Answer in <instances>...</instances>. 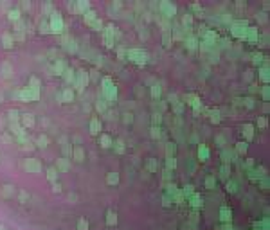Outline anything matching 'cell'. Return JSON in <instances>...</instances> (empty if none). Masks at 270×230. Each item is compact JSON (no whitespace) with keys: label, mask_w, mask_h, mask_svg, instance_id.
<instances>
[{"label":"cell","mask_w":270,"mask_h":230,"mask_svg":"<svg viewBox=\"0 0 270 230\" xmlns=\"http://www.w3.org/2000/svg\"><path fill=\"white\" fill-rule=\"evenodd\" d=\"M184 41H186V47H187L189 50H196V49H198V38H196L195 34L187 36V38H186Z\"/></svg>","instance_id":"10"},{"label":"cell","mask_w":270,"mask_h":230,"mask_svg":"<svg viewBox=\"0 0 270 230\" xmlns=\"http://www.w3.org/2000/svg\"><path fill=\"white\" fill-rule=\"evenodd\" d=\"M96 108H97L99 112H105V108H106V104H105V101H99V103L96 104Z\"/></svg>","instance_id":"51"},{"label":"cell","mask_w":270,"mask_h":230,"mask_svg":"<svg viewBox=\"0 0 270 230\" xmlns=\"http://www.w3.org/2000/svg\"><path fill=\"white\" fill-rule=\"evenodd\" d=\"M162 205H164V207H171V205H173V198L168 196V194H164V196H162Z\"/></svg>","instance_id":"36"},{"label":"cell","mask_w":270,"mask_h":230,"mask_svg":"<svg viewBox=\"0 0 270 230\" xmlns=\"http://www.w3.org/2000/svg\"><path fill=\"white\" fill-rule=\"evenodd\" d=\"M243 77H245V79H247V81H250V79H252V72H250V70H247V72H245V76H243Z\"/></svg>","instance_id":"59"},{"label":"cell","mask_w":270,"mask_h":230,"mask_svg":"<svg viewBox=\"0 0 270 230\" xmlns=\"http://www.w3.org/2000/svg\"><path fill=\"white\" fill-rule=\"evenodd\" d=\"M63 67H65V65H63L61 61H59V63H56V72H58V74H61V70H63Z\"/></svg>","instance_id":"54"},{"label":"cell","mask_w":270,"mask_h":230,"mask_svg":"<svg viewBox=\"0 0 270 230\" xmlns=\"http://www.w3.org/2000/svg\"><path fill=\"white\" fill-rule=\"evenodd\" d=\"M74 155H76V158H77L79 162L83 160V149H81V148H76V149H74Z\"/></svg>","instance_id":"46"},{"label":"cell","mask_w":270,"mask_h":230,"mask_svg":"<svg viewBox=\"0 0 270 230\" xmlns=\"http://www.w3.org/2000/svg\"><path fill=\"white\" fill-rule=\"evenodd\" d=\"M220 157H222L223 164H227V166H229L231 162H236V160H238V153H236L234 149H231V148H223Z\"/></svg>","instance_id":"4"},{"label":"cell","mask_w":270,"mask_h":230,"mask_svg":"<svg viewBox=\"0 0 270 230\" xmlns=\"http://www.w3.org/2000/svg\"><path fill=\"white\" fill-rule=\"evenodd\" d=\"M20 18V11H9V20H18Z\"/></svg>","instance_id":"49"},{"label":"cell","mask_w":270,"mask_h":230,"mask_svg":"<svg viewBox=\"0 0 270 230\" xmlns=\"http://www.w3.org/2000/svg\"><path fill=\"white\" fill-rule=\"evenodd\" d=\"M106 218H108V220H106V223H108V225H115V223H117V214H115V212H112V211H110V212L106 214Z\"/></svg>","instance_id":"29"},{"label":"cell","mask_w":270,"mask_h":230,"mask_svg":"<svg viewBox=\"0 0 270 230\" xmlns=\"http://www.w3.org/2000/svg\"><path fill=\"white\" fill-rule=\"evenodd\" d=\"M231 175H232V171H231V166L223 164V166L220 167V180L227 182V180H231Z\"/></svg>","instance_id":"11"},{"label":"cell","mask_w":270,"mask_h":230,"mask_svg":"<svg viewBox=\"0 0 270 230\" xmlns=\"http://www.w3.org/2000/svg\"><path fill=\"white\" fill-rule=\"evenodd\" d=\"M32 122H34L32 115H31V113H25V115H23V124H25V126H31Z\"/></svg>","instance_id":"42"},{"label":"cell","mask_w":270,"mask_h":230,"mask_svg":"<svg viewBox=\"0 0 270 230\" xmlns=\"http://www.w3.org/2000/svg\"><path fill=\"white\" fill-rule=\"evenodd\" d=\"M245 40L247 41H259V31L256 27H247L245 31Z\"/></svg>","instance_id":"8"},{"label":"cell","mask_w":270,"mask_h":230,"mask_svg":"<svg viewBox=\"0 0 270 230\" xmlns=\"http://www.w3.org/2000/svg\"><path fill=\"white\" fill-rule=\"evenodd\" d=\"M258 77L263 81V83H268V67L265 65V67H259V70H258Z\"/></svg>","instance_id":"16"},{"label":"cell","mask_w":270,"mask_h":230,"mask_svg":"<svg viewBox=\"0 0 270 230\" xmlns=\"http://www.w3.org/2000/svg\"><path fill=\"white\" fill-rule=\"evenodd\" d=\"M225 189H227V193H231V194H236V193H238V182H236L234 178L227 180V182H225Z\"/></svg>","instance_id":"12"},{"label":"cell","mask_w":270,"mask_h":230,"mask_svg":"<svg viewBox=\"0 0 270 230\" xmlns=\"http://www.w3.org/2000/svg\"><path fill=\"white\" fill-rule=\"evenodd\" d=\"M101 144H103V148H110L112 139H110V137H106V135H103V137H101Z\"/></svg>","instance_id":"43"},{"label":"cell","mask_w":270,"mask_h":230,"mask_svg":"<svg viewBox=\"0 0 270 230\" xmlns=\"http://www.w3.org/2000/svg\"><path fill=\"white\" fill-rule=\"evenodd\" d=\"M256 167V164H254V158H247L245 160V169L249 171V169H254Z\"/></svg>","instance_id":"44"},{"label":"cell","mask_w":270,"mask_h":230,"mask_svg":"<svg viewBox=\"0 0 270 230\" xmlns=\"http://www.w3.org/2000/svg\"><path fill=\"white\" fill-rule=\"evenodd\" d=\"M162 41H164V47H166V49H169V47H171V32H169V31H168V32H164Z\"/></svg>","instance_id":"30"},{"label":"cell","mask_w":270,"mask_h":230,"mask_svg":"<svg viewBox=\"0 0 270 230\" xmlns=\"http://www.w3.org/2000/svg\"><path fill=\"white\" fill-rule=\"evenodd\" d=\"M4 40H5V47H11V38H9V34H5Z\"/></svg>","instance_id":"57"},{"label":"cell","mask_w":270,"mask_h":230,"mask_svg":"<svg viewBox=\"0 0 270 230\" xmlns=\"http://www.w3.org/2000/svg\"><path fill=\"white\" fill-rule=\"evenodd\" d=\"M259 92H261V97H263L265 101H268V97H270V90H268V86H263V88H259Z\"/></svg>","instance_id":"41"},{"label":"cell","mask_w":270,"mask_h":230,"mask_svg":"<svg viewBox=\"0 0 270 230\" xmlns=\"http://www.w3.org/2000/svg\"><path fill=\"white\" fill-rule=\"evenodd\" d=\"M168 101H169V104L173 106V112H175V113H178V115H180V113L184 112V103H180V99H178L175 94H169Z\"/></svg>","instance_id":"5"},{"label":"cell","mask_w":270,"mask_h":230,"mask_svg":"<svg viewBox=\"0 0 270 230\" xmlns=\"http://www.w3.org/2000/svg\"><path fill=\"white\" fill-rule=\"evenodd\" d=\"M196 140H198V135H196V133H193V135H191V142H196Z\"/></svg>","instance_id":"61"},{"label":"cell","mask_w":270,"mask_h":230,"mask_svg":"<svg viewBox=\"0 0 270 230\" xmlns=\"http://www.w3.org/2000/svg\"><path fill=\"white\" fill-rule=\"evenodd\" d=\"M58 167H59L61 171H67V169H68V162H67V158H61V160H58Z\"/></svg>","instance_id":"39"},{"label":"cell","mask_w":270,"mask_h":230,"mask_svg":"<svg viewBox=\"0 0 270 230\" xmlns=\"http://www.w3.org/2000/svg\"><path fill=\"white\" fill-rule=\"evenodd\" d=\"M49 180H56V169H49Z\"/></svg>","instance_id":"53"},{"label":"cell","mask_w":270,"mask_h":230,"mask_svg":"<svg viewBox=\"0 0 270 230\" xmlns=\"http://www.w3.org/2000/svg\"><path fill=\"white\" fill-rule=\"evenodd\" d=\"M151 122H153V126H159V124L162 122V113H157V112H155V113L151 115Z\"/></svg>","instance_id":"31"},{"label":"cell","mask_w":270,"mask_h":230,"mask_svg":"<svg viewBox=\"0 0 270 230\" xmlns=\"http://www.w3.org/2000/svg\"><path fill=\"white\" fill-rule=\"evenodd\" d=\"M258 184H259V187H261L263 191H268V175L261 176V178L258 180Z\"/></svg>","instance_id":"27"},{"label":"cell","mask_w":270,"mask_h":230,"mask_svg":"<svg viewBox=\"0 0 270 230\" xmlns=\"http://www.w3.org/2000/svg\"><path fill=\"white\" fill-rule=\"evenodd\" d=\"M191 9H193V11H196L198 14H202V7H200V4H198V2H193V4H191Z\"/></svg>","instance_id":"48"},{"label":"cell","mask_w":270,"mask_h":230,"mask_svg":"<svg viewBox=\"0 0 270 230\" xmlns=\"http://www.w3.org/2000/svg\"><path fill=\"white\" fill-rule=\"evenodd\" d=\"M59 189H61V185H59V184H56V185H54V189H52V191H54V193H58V191H59Z\"/></svg>","instance_id":"62"},{"label":"cell","mask_w":270,"mask_h":230,"mask_svg":"<svg viewBox=\"0 0 270 230\" xmlns=\"http://www.w3.org/2000/svg\"><path fill=\"white\" fill-rule=\"evenodd\" d=\"M90 128H92V133L96 135V133H99V121L97 119H94L92 122H90Z\"/></svg>","instance_id":"37"},{"label":"cell","mask_w":270,"mask_h":230,"mask_svg":"<svg viewBox=\"0 0 270 230\" xmlns=\"http://www.w3.org/2000/svg\"><path fill=\"white\" fill-rule=\"evenodd\" d=\"M214 142H216L218 146H222V148H225V144H227V139H225L223 135H216V137H214Z\"/></svg>","instance_id":"32"},{"label":"cell","mask_w":270,"mask_h":230,"mask_svg":"<svg viewBox=\"0 0 270 230\" xmlns=\"http://www.w3.org/2000/svg\"><path fill=\"white\" fill-rule=\"evenodd\" d=\"M258 92H259L258 85H250V94H258Z\"/></svg>","instance_id":"56"},{"label":"cell","mask_w":270,"mask_h":230,"mask_svg":"<svg viewBox=\"0 0 270 230\" xmlns=\"http://www.w3.org/2000/svg\"><path fill=\"white\" fill-rule=\"evenodd\" d=\"M117 182H119V176H117V173H110V175H108V184L115 185Z\"/></svg>","instance_id":"40"},{"label":"cell","mask_w":270,"mask_h":230,"mask_svg":"<svg viewBox=\"0 0 270 230\" xmlns=\"http://www.w3.org/2000/svg\"><path fill=\"white\" fill-rule=\"evenodd\" d=\"M47 142H49V140H47V137H43V135H41V137H40V139H38V144H40V146H41V148H43V146H45V144H47Z\"/></svg>","instance_id":"52"},{"label":"cell","mask_w":270,"mask_h":230,"mask_svg":"<svg viewBox=\"0 0 270 230\" xmlns=\"http://www.w3.org/2000/svg\"><path fill=\"white\" fill-rule=\"evenodd\" d=\"M65 74H67V76H65L67 79H74V72H72V70H67Z\"/></svg>","instance_id":"58"},{"label":"cell","mask_w":270,"mask_h":230,"mask_svg":"<svg viewBox=\"0 0 270 230\" xmlns=\"http://www.w3.org/2000/svg\"><path fill=\"white\" fill-rule=\"evenodd\" d=\"M166 155L168 157H175L177 155V144L175 142H168L166 144Z\"/></svg>","instance_id":"21"},{"label":"cell","mask_w":270,"mask_h":230,"mask_svg":"<svg viewBox=\"0 0 270 230\" xmlns=\"http://www.w3.org/2000/svg\"><path fill=\"white\" fill-rule=\"evenodd\" d=\"M243 106H247L249 110H252V108L256 106V103H254V97H250V95L243 97Z\"/></svg>","instance_id":"26"},{"label":"cell","mask_w":270,"mask_h":230,"mask_svg":"<svg viewBox=\"0 0 270 230\" xmlns=\"http://www.w3.org/2000/svg\"><path fill=\"white\" fill-rule=\"evenodd\" d=\"M218 218H220V221H222V223H231V220H232V209H231V207H227V205L220 207Z\"/></svg>","instance_id":"6"},{"label":"cell","mask_w":270,"mask_h":230,"mask_svg":"<svg viewBox=\"0 0 270 230\" xmlns=\"http://www.w3.org/2000/svg\"><path fill=\"white\" fill-rule=\"evenodd\" d=\"M247 20H236L232 22V27H231V34L236 36V38H241L245 40V31H247Z\"/></svg>","instance_id":"1"},{"label":"cell","mask_w":270,"mask_h":230,"mask_svg":"<svg viewBox=\"0 0 270 230\" xmlns=\"http://www.w3.org/2000/svg\"><path fill=\"white\" fill-rule=\"evenodd\" d=\"M160 131H162V130H160V126H153V128H151V137H153V139H159V137L162 135Z\"/></svg>","instance_id":"38"},{"label":"cell","mask_w":270,"mask_h":230,"mask_svg":"<svg viewBox=\"0 0 270 230\" xmlns=\"http://www.w3.org/2000/svg\"><path fill=\"white\" fill-rule=\"evenodd\" d=\"M187 203H189V207H191L193 211H198V209L202 207V196H200L198 193H195L193 196L187 198Z\"/></svg>","instance_id":"7"},{"label":"cell","mask_w":270,"mask_h":230,"mask_svg":"<svg viewBox=\"0 0 270 230\" xmlns=\"http://www.w3.org/2000/svg\"><path fill=\"white\" fill-rule=\"evenodd\" d=\"M177 191H178V187H177L175 182H168V184H166V194H168V196H173Z\"/></svg>","instance_id":"23"},{"label":"cell","mask_w":270,"mask_h":230,"mask_svg":"<svg viewBox=\"0 0 270 230\" xmlns=\"http://www.w3.org/2000/svg\"><path fill=\"white\" fill-rule=\"evenodd\" d=\"M196 155H198V158H200V160H209L211 151H209V148H207L205 144H198V151H196Z\"/></svg>","instance_id":"9"},{"label":"cell","mask_w":270,"mask_h":230,"mask_svg":"<svg viewBox=\"0 0 270 230\" xmlns=\"http://www.w3.org/2000/svg\"><path fill=\"white\" fill-rule=\"evenodd\" d=\"M270 221L268 218H263V221H254V229L256 230H268Z\"/></svg>","instance_id":"18"},{"label":"cell","mask_w":270,"mask_h":230,"mask_svg":"<svg viewBox=\"0 0 270 230\" xmlns=\"http://www.w3.org/2000/svg\"><path fill=\"white\" fill-rule=\"evenodd\" d=\"M196 191H195V185L193 184H186L184 187H182V194H184V198H189V196H193Z\"/></svg>","instance_id":"17"},{"label":"cell","mask_w":270,"mask_h":230,"mask_svg":"<svg viewBox=\"0 0 270 230\" xmlns=\"http://www.w3.org/2000/svg\"><path fill=\"white\" fill-rule=\"evenodd\" d=\"M151 95H153V99H159V97H160V86H159V85H153V86H151Z\"/></svg>","instance_id":"35"},{"label":"cell","mask_w":270,"mask_h":230,"mask_svg":"<svg viewBox=\"0 0 270 230\" xmlns=\"http://www.w3.org/2000/svg\"><path fill=\"white\" fill-rule=\"evenodd\" d=\"M77 229H79V230H86V229H88V221H86V220H79Z\"/></svg>","instance_id":"47"},{"label":"cell","mask_w":270,"mask_h":230,"mask_svg":"<svg viewBox=\"0 0 270 230\" xmlns=\"http://www.w3.org/2000/svg\"><path fill=\"white\" fill-rule=\"evenodd\" d=\"M61 29H63V22H61L59 14H54V18H52V31L54 32H61Z\"/></svg>","instance_id":"13"},{"label":"cell","mask_w":270,"mask_h":230,"mask_svg":"<svg viewBox=\"0 0 270 230\" xmlns=\"http://www.w3.org/2000/svg\"><path fill=\"white\" fill-rule=\"evenodd\" d=\"M263 58H265V56H263L261 52H256V54H252V61H254V65H259V63L263 61Z\"/></svg>","instance_id":"34"},{"label":"cell","mask_w":270,"mask_h":230,"mask_svg":"<svg viewBox=\"0 0 270 230\" xmlns=\"http://www.w3.org/2000/svg\"><path fill=\"white\" fill-rule=\"evenodd\" d=\"M205 187H207L209 191H214V189H216V176H214V175H209V176L205 178Z\"/></svg>","instance_id":"19"},{"label":"cell","mask_w":270,"mask_h":230,"mask_svg":"<svg viewBox=\"0 0 270 230\" xmlns=\"http://www.w3.org/2000/svg\"><path fill=\"white\" fill-rule=\"evenodd\" d=\"M25 169H29V171H36V169H40V166L36 164V160H31V162H25Z\"/></svg>","instance_id":"33"},{"label":"cell","mask_w":270,"mask_h":230,"mask_svg":"<svg viewBox=\"0 0 270 230\" xmlns=\"http://www.w3.org/2000/svg\"><path fill=\"white\" fill-rule=\"evenodd\" d=\"M184 101L195 110V113H198V112L202 110V101H200V97H198L196 94H186V95H184Z\"/></svg>","instance_id":"3"},{"label":"cell","mask_w":270,"mask_h":230,"mask_svg":"<svg viewBox=\"0 0 270 230\" xmlns=\"http://www.w3.org/2000/svg\"><path fill=\"white\" fill-rule=\"evenodd\" d=\"M159 11L162 13V16H166L169 20V18H173L177 14V5L173 2H160L159 4Z\"/></svg>","instance_id":"2"},{"label":"cell","mask_w":270,"mask_h":230,"mask_svg":"<svg viewBox=\"0 0 270 230\" xmlns=\"http://www.w3.org/2000/svg\"><path fill=\"white\" fill-rule=\"evenodd\" d=\"M258 128H267V119H265V117H259V119H258Z\"/></svg>","instance_id":"50"},{"label":"cell","mask_w":270,"mask_h":230,"mask_svg":"<svg viewBox=\"0 0 270 230\" xmlns=\"http://www.w3.org/2000/svg\"><path fill=\"white\" fill-rule=\"evenodd\" d=\"M171 198H173V202H177L178 205H184V194H182V191H180V189H178V191H177Z\"/></svg>","instance_id":"28"},{"label":"cell","mask_w":270,"mask_h":230,"mask_svg":"<svg viewBox=\"0 0 270 230\" xmlns=\"http://www.w3.org/2000/svg\"><path fill=\"white\" fill-rule=\"evenodd\" d=\"M209 121L213 122V124H218L220 121H222V113H220V110H213V112H209Z\"/></svg>","instance_id":"20"},{"label":"cell","mask_w":270,"mask_h":230,"mask_svg":"<svg viewBox=\"0 0 270 230\" xmlns=\"http://www.w3.org/2000/svg\"><path fill=\"white\" fill-rule=\"evenodd\" d=\"M146 169H148L150 173H155V171H159V162H157L155 158H150V160H148V164H146Z\"/></svg>","instance_id":"22"},{"label":"cell","mask_w":270,"mask_h":230,"mask_svg":"<svg viewBox=\"0 0 270 230\" xmlns=\"http://www.w3.org/2000/svg\"><path fill=\"white\" fill-rule=\"evenodd\" d=\"M166 169H169V171L177 169V158H175V157H168V160H166Z\"/></svg>","instance_id":"25"},{"label":"cell","mask_w":270,"mask_h":230,"mask_svg":"<svg viewBox=\"0 0 270 230\" xmlns=\"http://www.w3.org/2000/svg\"><path fill=\"white\" fill-rule=\"evenodd\" d=\"M191 23H193V14H191V13H186V14L182 16V25H184V27H191Z\"/></svg>","instance_id":"24"},{"label":"cell","mask_w":270,"mask_h":230,"mask_svg":"<svg viewBox=\"0 0 270 230\" xmlns=\"http://www.w3.org/2000/svg\"><path fill=\"white\" fill-rule=\"evenodd\" d=\"M247 149H249V142H247V140L238 142V144H236V148H234V151H236L238 155H245V153H247Z\"/></svg>","instance_id":"15"},{"label":"cell","mask_w":270,"mask_h":230,"mask_svg":"<svg viewBox=\"0 0 270 230\" xmlns=\"http://www.w3.org/2000/svg\"><path fill=\"white\" fill-rule=\"evenodd\" d=\"M115 148H117V153H124V144H123V140H115Z\"/></svg>","instance_id":"45"},{"label":"cell","mask_w":270,"mask_h":230,"mask_svg":"<svg viewBox=\"0 0 270 230\" xmlns=\"http://www.w3.org/2000/svg\"><path fill=\"white\" fill-rule=\"evenodd\" d=\"M171 176H173L171 171H169V169H164V178H166V180H171Z\"/></svg>","instance_id":"55"},{"label":"cell","mask_w":270,"mask_h":230,"mask_svg":"<svg viewBox=\"0 0 270 230\" xmlns=\"http://www.w3.org/2000/svg\"><path fill=\"white\" fill-rule=\"evenodd\" d=\"M243 135H245L247 142L252 140V139H254V126H252V124H245V126H243Z\"/></svg>","instance_id":"14"},{"label":"cell","mask_w":270,"mask_h":230,"mask_svg":"<svg viewBox=\"0 0 270 230\" xmlns=\"http://www.w3.org/2000/svg\"><path fill=\"white\" fill-rule=\"evenodd\" d=\"M124 121H126V122H132V121H133V119H132V113H124Z\"/></svg>","instance_id":"60"}]
</instances>
